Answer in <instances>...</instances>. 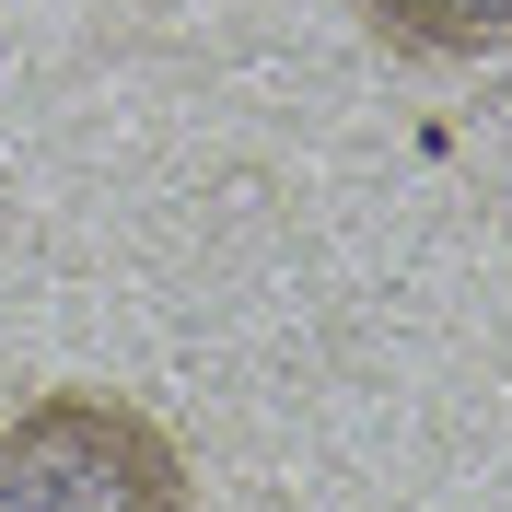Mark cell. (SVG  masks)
<instances>
[{"label":"cell","instance_id":"cell-1","mask_svg":"<svg viewBox=\"0 0 512 512\" xmlns=\"http://www.w3.org/2000/svg\"><path fill=\"white\" fill-rule=\"evenodd\" d=\"M0 512H187V454L105 384H47L0 419Z\"/></svg>","mask_w":512,"mask_h":512},{"label":"cell","instance_id":"cell-2","mask_svg":"<svg viewBox=\"0 0 512 512\" xmlns=\"http://www.w3.org/2000/svg\"><path fill=\"white\" fill-rule=\"evenodd\" d=\"M361 24L408 59H489L512 47V0H350Z\"/></svg>","mask_w":512,"mask_h":512}]
</instances>
